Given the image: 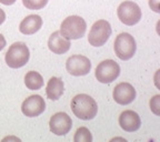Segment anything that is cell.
<instances>
[{
	"mask_svg": "<svg viewBox=\"0 0 160 142\" xmlns=\"http://www.w3.org/2000/svg\"><path fill=\"white\" fill-rule=\"evenodd\" d=\"M49 128L53 135H66L72 128V121L66 112H58L50 118Z\"/></svg>",
	"mask_w": 160,
	"mask_h": 142,
	"instance_id": "9c48e42d",
	"label": "cell"
},
{
	"mask_svg": "<svg viewBox=\"0 0 160 142\" xmlns=\"http://www.w3.org/2000/svg\"><path fill=\"white\" fill-rule=\"evenodd\" d=\"M22 3L27 9L40 10L45 8V6L48 3V0H22Z\"/></svg>",
	"mask_w": 160,
	"mask_h": 142,
	"instance_id": "ac0fdd59",
	"label": "cell"
},
{
	"mask_svg": "<svg viewBox=\"0 0 160 142\" xmlns=\"http://www.w3.org/2000/svg\"><path fill=\"white\" fill-rule=\"evenodd\" d=\"M120 75V67L113 60H105L96 68V78L101 83H111Z\"/></svg>",
	"mask_w": 160,
	"mask_h": 142,
	"instance_id": "52a82bcc",
	"label": "cell"
},
{
	"mask_svg": "<svg viewBox=\"0 0 160 142\" xmlns=\"http://www.w3.org/2000/svg\"><path fill=\"white\" fill-rule=\"evenodd\" d=\"M149 5L155 12H159V0H149Z\"/></svg>",
	"mask_w": 160,
	"mask_h": 142,
	"instance_id": "ffe728a7",
	"label": "cell"
},
{
	"mask_svg": "<svg viewBox=\"0 0 160 142\" xmlns=\"http://www.w3.org/2000/svg\"><path fill=\"white\" fill-rule=\"evenodd\" d=\"M117 15L120 21L126 26H133L141 19V9L136 2L123 1L118 7Z\"/></svg>",
	"mask_w": 160,
	"mask_h": 142,
	"instance_id": "8992f818",
	"label": "cell"
},
{
	"mask_svg": "<svg viewBox=\"0 0 160 142\" xmlns=\"http://www.w3.org/2000/svg\"><path fill=\"white\" fill-rule=\"evenodd\" d=\"M30 52L27 45L23 42H16L11 45L6 53V63L12 69L21 68L29 61Z\"/></svg>",
	"mask_w": 160,
	"mask_h": 142,
	"instance_id": "3957f363",
	"label": "cell"
},
{
	"mask_svg": "<svg viewBox=\"0 0 160 142\" xmlns=\"http://www.w3.org/2000/svg\"><path fill=\"white\" fill-rule=\"evenodd\" d=\"M46 110V102L43 98L39 95L28 97L21 105V111L29 118L38 117Z\"/></svg>",
	"mask_w": 160,
	"mask_h": 142,
	"instance_id": "30bf717a",
	"label": "cell"
},
{
	"mask_svg": "<svg viewBox=\"0 0 160 142\" xmlns=\"http://www.w3.org/2000/svg\"><path fill=\"white\" fill-rule=\"evenodd\" d=\"M87 30V23L85 19L79 16H70L66 18L60 27L61 36L68 40H76L82 38Z\"/></svg>",
	"mask_w": 160,
	"mask_h": 142,
	"instance_id": "7a4b0ae2",
	"label": "cell"
},
{
	"mask_svg": "<svg viewBox=\"0 0 160 142\" xmlns=\"http://www.w3.org/2000/svg\"><path fill=\"white\" fill-rule=\"evenodd\" d=\"M25 85L29 90H39L43 86L42 76L37 71H29L25 76Z\"/></svg>",
	"mask_w": 160,
	"mask_h": 142,
	"instance_id": "2e32d148",
	"label": "cell"
},
{
	"mask_svg": "<svg viewBox=\"0 0 160 142\" xmlns=\"http://www.w3.org/2000/svg\"><path fill=\"white\" fill-rule=\"evenodd\" d=\"M73 115L81 120H91L97 115L98 105L93 98L88 95H77L71 100Z\"/></svg>",
	"mask_w": 160,
	"mask_h": 142,
	"instance_id": "6da1fadb",
	"label": "cell"
},
{
	"mask_svg": "<svg viewBox=\"0 0 160 142\" xmlns=\"http://www.w3.org/2000/svg\"><path fill=\"white\" fill-rule=\"evenodd\" d=\"M111 36V27L107 20H98L92 25L88 36L89 45L101 47L108 41Z\"/></svg>",
	"mask_w": 160,
	"mask_h": 142,
	"instance_id": "5b68a950",
	"label": "cell"
},
{
	"mask_svg": "<svg viewBox=\"0 0 160 142\" xmlns=\"http://www.w3.org/2000/svg\"><path fill=\"white\" fill-rule=\"evenodd\" d=\"M42 26V19L38 15H30L27 16L25 19L20 22L19 30L23 35H33L41 28Z\"/></svg>",
	"mask_w": 160,
	"mask_h": 142,
	"instance_id": "5bb4252c",
	"label": "cell"
},
{
	"mask_svg": "<svg viewBox=\"0 0 160 142\" xmlns=\"http://www.w3.org/2000/svg\"><path fill=\"white\" fill-rule=\"evenodd\" d=\"M113 48H115V52L117 57L123 61H127L135 56L137 45H136L133 37L130 33L122 32L117 36Z\"/></svg>",
	"mask_w": 160,
	"mask_h": 142,
	"instance_id": "277c9868",
	"label": "cell"
},
{
	"mask_svg": "<svg viewBox=\"0 0 160 142\" xmlns=\"http://www.w3.org/2000/svg\"><path fill=\"white\" fill-rule=\"evenodd\" d=\"M119 125L121 129L127 132H135L141 125V120L137 112L132 110H126L120 115Z\"/></svg>",
	"mask_w": 160,
	"mask_h": 142,
	"instance_id": "7c38bea8",
	"label": "cell"
},
{
	"mask_svg": "<svg viewBox=\"0 0 160 142\" xmlns=\"http://www.w3.org/2000/svg\"><path fill=\"white\" fill-rule=\"evenodd\" d=\"M17 0H0V3H2L5 6H11L16 2Z\"/></svg>",
	"mask_w": 160,
	"mask_h": 142,
	"instance_id": "7402d4cb",
	"label": "cell"
},
{
	"mask_svg": "<svg viewBox=\"0 0 160 142\" xmlns=\"http://www.w3.org/2000/svg\"><path fill=\"white\" fill-rule=\"evenodd\" d=\"M66 68L71 76L81 77V76H86L90 72L91 62L85 56L73 55L68 58L67 62H66Z\"/></svg>",
	"mask_w": 160,
	"mask_h": 142,
	"instance_id": "ba28073f",
	"label": "cell"
},
{
	"mask_svg": "<svg viewBox=\"0 0 160 142\" xmlns=\"http://www.w3.org/2000/svg\"><path fill=\"white\" fill-rule=\"evenodd\" d=\"M5 20H6V13L2 9H0V25H2Z\"/></svg>",
	"mask_w": 160,
	"mask_h": 142,
	"instance_id": "603a6c76",
	"label": "cell"
},
{
	"mask_svg": "<svg viewBox=\"0 0 160 142\" xmlns=\"http://www.w3.org/2000/svg\"><path fill=\"white\" fill-rule=\"evenodd\" d=\"M150 108L152 110V112L156 115H159V109H160V95H155L152 98V100L150 101Z\"/></svg>",
	"mask_w": 160,
	"mask_h": 142,
	"instance_id": "d6986e66",
	"label": "cell"
},
{
	"mask_svg": "<svg viewBox=\"0 0 160 142\" xmlns=\"http://www.w3.org/2000/svg\"><path fill=\"white\" fill-rule=\"evenodd\" d=\"M73 141L75 142H91L92 141V135H91V132H90L87 128L81 127L76 131Z\"/></svg>",
	"mask_w": 160,
	"mask_h": 142,
	"instance_id": "e0dca14e",
	"label": "cell"
},
{
	"mask_svg": "<svg viewBox=\"0 0 160 142\" xmlns=\"http://www.w3.org/2000/svg\"><path fill=\"white\" fill-rule=\"evenodd\" d=\"M63 90H65V86H63L62 80L60 78L52 77L48 81L46 93H47V97L50 100H58L62 95Z\"/></svg>",
	"mask_w": 160,
	"mask_h": 142,
	"instance_id": "9a60e30c",
	"label": "cell"
},
{
	"mask_svg": "<svg viewBox=\"0 0 160 142\" xmlns=\"http://www.w3.org/2000/svg\"><path fill=\"white\" fill-rule=\"evenodd\" d=\"M6 45H7V43H6L5 37H3V36L1 35V33H0V51H1V50H2L3 48L6 47Z\"/></svg>",
	"mask_w": 160,
	"mask_h": 142,
	"instance_id": "44dd1931",
	"label": "cell"
},
{
	"mask_svg": "<svg viewBox=\"0 0 160 142\" xmlns=\"http://www.w3.org/2000/svg\"><path fill=\"white\" fill-rule=\"evenodd\" d=\"M113 99L118 105H130L136 99V90L128 82H121L113 89Z\"/></svg>",
	"mask_w": 160,
	"mask_h": 142,
	"instance_id": "8fae6325",
	"label": "cell"
},
{
	"mask_svg": "<svg viewBox=\"0 0 160 142\" xmlns=\"http://www.w3.org/2000/svg\"><path fill=\"white\" fill-rule=\"evenodd\" d=\"M48 47L56 55H63L70 49V41L61 36L60 31H55L49 37Z\"/></svg>",
	"mask_w": 160,
	"mask_h": 142,
	"instance_id": "4fadbf2b",
	"label": "cell"
}]
</instances>
